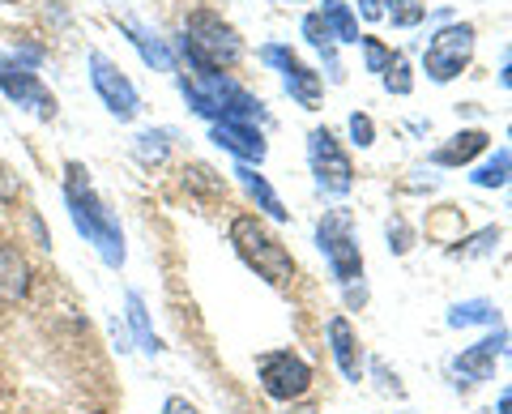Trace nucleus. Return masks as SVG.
I'll return each instance as SVG.
<instances>
[{"label":"nucleus","mask_w":512,"mask_h":414,"mask_svg":"<svg viewBox=\"0 0 512 414\" xmlns=\"http://www.w3.org/2000/svg\"><path fill=\"white\" fill-rule=\"evenodd\" d=\"M231 244H235V252H239V257H244L265 282H274V286L291 282V274H295L291 252L282 248V240H278L274 231H265L261 218H235V222H231Z\"/></svg>","instance_id":"obj_3"},{"label":"nucleus","mask_w":512,"mask_h":414,"mask_svg":"<svg viewBox=\"0 0 512 414\" xmlns=\"http://www.w3.org/2000/svg\"><path fill=\"white\" fill-rule=\"evenodd\" d=\"M184 52L192 60V69H205V73H222L231 69L239 56H244V43H239L235 26H227L214 9H197L188 13L184 22Z\"/></svg>","instance_id":"obj_2"},{"label":"nucleus","mask_w":512,"mask_h":414,"mask_svg":"<svg viewBox=\"0 0 512 414\" xmlns=\"http://www.w3.org/2000/svg\"><path fill=\"white\" fill-rule=\"evenodd\" d=\"M214 141L239 154L244 163H261L265 158V137L252 129L248 120H214Z\"/></svg>","instance_id":"obj_11"},{"label":"nucleus","mask_w":512,"mask_h":414,"mask_svg":"<svg viewBox=\"0 0 512 414\" xmlns=\"http://www.w3.org/2000/svg\"><path fill=\"white\" fill-rule=\"evenodd\" d=\"M500 346H504V329H495V338H487V342H478L474 350H466L453 368H457V376H466L470 385H483V380H491V372H495V355H500Z\"/></svg>","instance_id":"obj_12"},{"label":"nucleus","mask_w":512,"mask_h":414,"mask_svg":"<svg viewBox=\"0 0 512 414\" xmlns=\"http://www.w3.org/2000/svg\"><path fill=\"white\" fill-rule=\"evenodd\" d=\"M308 150H312V171H316V180L325 193H346L350 184H355V171H350V158L342 154L338 146V137H333L329 129H316L308 137Z\"/></svg>","instance_id":"obj_7"},{"label":"nucleus","mask_w":512,"mask_h":414,"mask_svg":"<svg viewBox=\"0 0 512 414\" xmlns=\"http://www.w3.org/2000/svg\"><path fill=\"white\" fill-rule=\"evenodd\" d=\"M303 35H308V43L325 47V43H329V26H325V13H312V18H303Z\"/></svg>","instance_id":"obj_24"},{"label":"nucleus","mask_w":512,"mask_h":414,"mask_svg":"<svg viewBox=\"0 0 512 414\" xmlns=\"http://www.w3.org/2000/svg\"><path fill=\"white\" fill-rule=\"evenodd\" d=\"M359 43H363V56H367V69H372V73H384L393 65V52L380 39H359Z\"/></svg>","instance_id":"obj_21"},{"label":"nucleus","mask_w":512,"mask_h":414,"mask_svg":"<svg viewBox=\"0 0 512 414\" xmlns=\"http://www.w3.org/2000/svg\"><path fill=\"white\" fill-rule=\"evenodd\" d=\"M470 56H474V26L461 22V26H444L440 35L427 43L423 65L436 82H453V77L470 65Z\"/></svg>","instance_id":"obj_6"},{"label":"nucleus","mask_w":512,"mask_h":414,"mask_svg":"<svg viewBox=\"0 0 512 414\" xmlns=\"http://www.w3.org/2000/svg\"><path fill=\"white\" fill-rule=\"evenodd\" d=\"M124 30H128V35H133V43L141 47V56H146L150 65H158V69H171V56H167V47H163V43H158V39H150L146 30H141V26H133V22H124Z\"/></svg>","instance_id":"obj_18"},{"label":"nucleus","mask_w":512,"mask_h":414,"mask_svg":"<svg viewBox=\"0 0 512 414\" xmlns=\"http://www.w3.org/2000/svg\"><path fill=\"white\" fill-rule=\"evenodd\" d=\"M316 240H320V252L329 257L333 274H338V282L363 278V257L355 244V218H350V210H329L316 227Z\"/></svg>","instance_id":"obj_4"},{"label":"nucleus","mask_w":512,"mask_h":414,"mask_svg":"<svg viewBox=\"0 0 512 414\" xmlns=\"http://www.w3.org/2000/svg\"><path fill=\"white\" fill-rule=\"evenodd\" d=\"M325 5H338V0H325Z\"/></svg>","instance_id":"obj_30"},{"label":"nucleus","mask_w":512,"mask_h":414,"mask_svg":"<svg viewBox=\"0 0 512 414\" xmlns=\"http://www.w3.org/2000/svg\"><path fill=\"white\" fill-rule=\"evenodd\" d=\"M239 180H244V188H248V193H252L256 201H261V210H269V214H274L278 222H286V218H291V214L282 210V201L274 197V188H269V184H265V180H261V175H256V171L239 167Z\"/></svg>","instance_id":"obj_16"},{"label":"nucleus","mask_w":512,"mask_h":414,"mask_svg":"<svg viewBox=\"0 0 512 414\" xmlns=\"http://www.w3.org/2000/svg\"><path fill=\"white\" fill-rule=\"evenodd\" d=\"M90 77H94V90H99V99L107 103L111 116H120V120H133L137 116L141 99H137L133 82H128V77L116 65H111L103 52H90Z\"/></svg>","instance_id":"obj_8"},{"label":"nucleus","mask_w":512,"mask_h":414,"mask_svg":"<svg viewBox=\"0 0 512 414\" xmlns=\"http://www.w3.org/2000/svg\"><path fill=\"white\" fill-rule=\"evenodd\" d=\"M359 13H363V18H380V0H359Z\"/></svg>","instance_id":"obj_27"},{"label":"nucleus","mask_w":512,"mask_h":414,"mask_svg":"<svg viewBox=\"0 0 512 414\" xmlns=\"http://www.w3.org/2000/svg\"><path fill=\"white\" fill-rule=\"evenodd\" d=\"M393 22L397 26H414V22H423L427 18V5H414V0H393Z\"/></svg>","instance_id":"obj_23"},{"label":"nucleus","mask_w":512,"mask_h":414,"mask_svg":"<svg viewBox=\"0 0 512 414\" xmlns=\"http://www.w3.org/2000/svg\"><path fill=\"white\" fill-rule=\"evenodd\" d=\"M474 321H495L500 325V316H495L487 304H466V308L453 312V325H474Z\"/></svg>","instance_id":"obj_22"},{"label":"nucleus","mask_w":512,"mask_h":414,"mask_svg":"<svg viewBox=\"0 0 512 414\" xmlns=\"http://www.w3.org/2000/svg\"><path fill=\"white\" fill-rule=\"evenodd\" d=\"M500 414H512V389H504V397H500Z\"/></svg>","instance_id":"obj_28"},{"label":"nucleus","mask_w":512,"mask_h":414,"mask_svg":"<svg viewBox=\"0 0 512 414\" xmlns=\"http://www.w3.org/2000/svg\"><path fill=\"white\" fill-rule=\"evenodd\" d=\"M350 137H355L359 146H372V137H376L372 120H367V116H350Z\"/></svg>","instance_id":"obj_25"},{"label":"nucleus","mask_w":512,"mask_h":414,"mask_svg":"<svg viewBox=\"0 0 512 414\" xmlns=\"http://www.w3.org/2000/svg\"><path fill=\"white\" fill-rule=\"evenodd\" d=\"M487 133L483 129H470V133H457L453 137V146H444V150H436V163L440 167H457V163H470L474 154H483L487 150Z\"/></svg>","instance_id":"obj_15"},{"label":"nucleus","mask_w":512,"mask_h":414,"mask_svg":"<svg viewBox=\"0 0 512 414\" xmlns=\"http://www.w3.org/2000/svg\"><path fill=\"white\" fill-rule=\"evenodd\" d=\"M329 342H333V355H338L346 380H359L363 376V359H359V342H355V329H350L346 316H333L329 321Z\"/></svg>","instance_id":"obj_14"},{"label":"nucleus","mask_w":512,"mask_h":414,"mask_svg":"<svg viewBox=\"0 0 512 414\" xmlns=\"http://www.w3.org/2000/svg\"><path fill=\"white\" fill-rule=\"evenodd\" d=\"M504 86H512V65H508V69H504Z\"/></svg>","instance_id":"obj_29"},{"label":"nucleus","mask_w":512,"mask_h":414,"mask_svg":"<svg viewBox=\"0 0 512 414\" xmlns=\"http://www.w3.org/2000/svg\"><path fill=\"white\" fill-rule=\"evenodd\" d=\"M384 86H389L393 94H410V65H406V56H393V65L384 69Z\"/></svg>","instance_id":"obj_20"},{"label":"nucleus","mask_w":512,"mask_h":414,"mask_svg":"<svg viewBox=\"0 0 512 414\" xmlns=\"http://www.w3.org/2000/svg\"><path fill=\"white\" fill-rule=\"evenodd\" d=\"M64 197H69V210H73V222L77 231L86 235V240L103 252L107 265H124V235L116 227V218H111V210L99 201V193L90 188L86 171L69 163V171H64Z\"/></svg>","instance_id":"obj_1"},{"label":"nucleus","mask_w":512,"mask_h":414,"mask_svg":"<svg viewBox=\"0 0 512 414\" xmlns=\"http://www.w3.org/2000/svg\"><path fill=\"white\" fill-rule=\"evenodd\" d=\"M163 414H201L197 406L188 402V397H167V406H163Z\"/></svg>","instance_id":"obj_26"},{"label":"nucleus","mask_w":512,"mask_h":414,"mask_svg":"<svg viewBox=\"0 0 512 414\" xmlns=\"http://www.w3.org/2000/svg\"><path fill=\"white\" fill-rule=\"evenodd\" d=\"M325 26H333L338 30V39H346V43H359L363 35H359V26H355V18H350V9L342 5H325Z\"/></svg>","instance_id":"obj_19"},{"label":"nucleus","mask_w":512,"mask_h":414,"mask_svg":"<svg viewBox=\"0 0 512 414\" xmlns=\"http://www.w3.org/2000/svg\"><path fill=\"white\" fill-rule=\"evenodd\" d=\"M30 286V265L18 248L0 244V304H18Z\"/></svg>","instance_id":"obj_13"},{"label":"nucleus","mask_w":512,"mask_h":414,"mask_svg":"<svg viewBox=\"0 0 512 414\" xmlns=\"http://www.w3.org/2000/svg\"><path fill=\"white\" fill-rule=\"evenodd\" d=\"M0 90H5L9 99L18 103V107H30L39 120H52V116H56V94L47 90V86H43V82H39V77L30 73V69L13 65L9 56L0 60Z\"/></svg>","instance_id":"obj_9"},{"label":"nucleus","mask_w":512,"mask_h":414,"mask_svg":"<svg viewBox=\"0 0 512 414\" xmlns=\"http://www.w3.org/2000/svg\"><path fill=\"white\" fill-rule=\"evenodd\" d=\"M508 180H512V154H508V150H500L487 167H478V171H474V184H483V188L508 184Z\"/></svg>","instance_id":"obj_17"},{"label":"nucleus","mask_w":512,"mask_h":414,"mask_svg":"<svg viewBox=\"0 0 512 414\" xmlns=\"http://www.w3.org/2000/svg\"><path fill=\"white\" fill-rule=\"evenodd\" d=\"M256 372H261V389L274 397V402H295V397L308 393L312 385V368L291 350H274V355L256 359Z\"/></svg>","instance_id":"obj_5"},{"label":"nucleus","mask_w":512,"mask_h":414,"mask_svg":"<svg viewBox=\"0 0 512 414\" xmlns=\"http://www.w3.org/2000/svg\"><path fill=\"white\" fill-rule=\"evenodd\" d=\"M261 60H269V65H278L282 69V77H286V90L295 94V99L308 107V111H316V103H320V77L308 69V65H299V60L286 52V47H278V43H269L265 52H261Z\"/></svg>","instance_id":"obj_10"}]
</instances>
